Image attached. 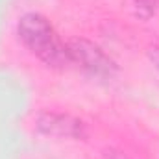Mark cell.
Listing matches in <instances>:
<instances>
[{
  "mask_svg": "<svg viewBox=\"0 0 159 159\" xmlns=\"http://www.w3.org/2000/svg\"><path fill=\"white\" fill-rule=\"evenodd\" d=\"M35 128L43 135L59 137V139H85L87 126L83 120L70 113H57V111H41L35 117Z\"/></svg>",
  "mask_w": 159,
  "mask_h": 159,
  "instance_id": "3",
  "label": "cell"
},
{
  "mask_svg": "<svg viewBox=\"0 0 159 159\" xmlns=\"http://www.w3.org/2000/svg\"><path fill=\"white\" fill-rule=\"evenodd\" d=\"M67 44L70 65H76L85 74L100 80H111L117 74V63L98 44L87 39H72Z\"/></svg>",
  "mask_w": 159,
  "mask_h": 159,
  "instance_id": "2",
  "label": "cell"
},
{
  "mask_svg": "<svg viewBox=\"0 0 159 159\" xmlns=\"http://www.w3.org/2000/svg\"><path fill=\"white\" fill-rule=\"evenodd\" d=\"M150 59H152L154 67L159 70V46H152L150 48Z\"/></svg>",
  "mask_w": 159,
  "mask_h": 159,
  "instance_id": "5",
  "label": "cell"
},
{
  "mask_svg": "<svg viewBox=\"0 0 159 159\" xmlns=\"http://www.w3.org/2000/svg\"><path fill=\"white\" fill-rule=\"evenodd\" d=\"M17 37L22 46L50 69L70 65L69 44L59 37L52 22L35 11L24 13L17 22Z\"/></svg>",
  "mask_w": 159,
  "mask_h": 159,
  "instance_id": "1",
  "label": "cell"
},
{
  "mask_svg": "<svg viewBox=\"0 0 159 159\" xmlns=\"http://www.w3.org/2000/svg\"><path fill=\"white\" fill-rule=\"evenodd\" d=\"M133 2H135V6H137L139 13H143L144 17L152 15V13L156 11L157 4H159V0H133Z\"/></svg>",
  "mask_w": 159,
  "mask_h": 159,
  "instance_id": "4",
  "label": "cell"
},
{
  "mask_svg": "<svg viewBox=\"0 0 159 159\" xmlns=\"http://www.w3.org/2000/svg\"><path fill=\"white\" fill-rule=\"evenodd\" d=\"M111 159H126V157H122V156H113Z\"/></svg>",
  "mask_w": 159,
  "mask_h": 159,
  "instance_id": "6",
  "label": "cell"
}]
</instances>
